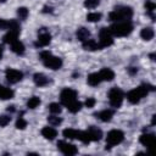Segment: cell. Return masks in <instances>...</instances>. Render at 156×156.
I'll return each mask as SVG.
<instances>
[{"mask_svg":"<svg viewBox=\"0 0 156 156\" xmlns=\"http://www.w3.org/2000/svg\"><path fill=\"white\" fill-rule=\"evenodd\" d=\"M49 111L51 113H54V115H58L62 111V107H61V105L58 102H51L49 105Z\"/></svg>","mask_w":156,"mask_h":156,"instance_id":"obj_28","label":"cell"},{"mask_svg":"<svg viewBox=\"0 0 156 156\" xmlns=\"http://www.w3.org/2000/svg\"><path fill=\"white\" fill-rule=\"evenodd\" d=\"M89 35H90V32H89L87 28H84V27H82V28H79V29L77 30V38H78V40H80V41L87 40V39L89 38Z\"/></svg>","mask_w":156,"mask_h":156,"instance_id":"obj_25","label":"cell"},{"mask_svg":"<svg viewBox=\"0 0 156 156\" xmlns=\"http://www.w3.org/2000/svg\"><path fill=\"white\" fill-rule=\"evenodd\" d=\"M123 98H124V94L123 91L115 87V88H111L110 91H108V100H110V105L115 108H118L121 107L122 102H123Z\"/></svg>","mask_w":156,"mask_h":156,"instance_id":"obj_6","label":"cell"},{"mask_svg":"<svg viewBox=\"0 0 156 156\" xmlns=\"http://www.w3.org/2000/svg\"><path fill=\"white\" fill-rule=\"evenodd\" d=\"M95 116L99 119H101L102 122H110L112 119V117H113V111L112 110H104L101 112L95 113Z\"/></svg>","mask_w":156,"mask_h":156,"instance_id":"obj_17","label":"cell"},{"mask_svg":"<svg viewBox=\"0 0 156 156\" xmlns=\"http://www.w3.org/2000/svg\"><path fill=\"white\" fill-rule=\"evenodd\" d=\"M132 16H133L132 7L123 6V7H118L111 11L108 15V20L112 22H121V21H128L129 18H132Z\"/></svg>","mask_w":156,"mask_h":156,"instance_id":"obj_2","label":"cell"},{"mask_svg":"<svg viewBox=\"0 0 156 156\" xmlns=\"http://www.w3.org/2000/svg\"><path fill=\"white\" fill-rule=\"evenodd\" d=\"M101 78H100V74L99 73H91L88 76V84L91 85V87H96L101 83Z\"/></svg>","mask_w":156,"mask_h":156,"instance_id":"obj_23","label":"cell"},{"mask_svg":"<svg viewBox=\"0 0 156 156\" xmlns=\"http://www.w3.org/2000/svg\"><path fill=\"white\" fill-rule=\"evenodd\" d=\"M77 129H73V128H66L63 132H62V134H63V136L66 138V139H76V136H77Z\"/></svg>","mask_w":156,"mask_h":156,"instance_id":"obj_26","label":"cell"},{"mask_svg":"<svg viewBox=\"0 0 156 156\" xmlns=\"http://www.w3.org/2000/svg\"><path fill=\"white\" fill-rule=\"evenodd\" d=\"M95 104H96V100H95V98H88V99L85 100V106H87L88 108H91V107H94V106H95Z\"/></svg>","mask_w":156,"mask_h":156,"instance_id":"obj_38","label":"cell"},{"mask_svg":"<svg viewBox=\"0 0 156 156\" xmlns=\"http://www.w3.org/2000/svg\"><path fill=\"white\" fill-rule=\"evenodd\" d=\"M0 29H9V21L0 18Z\"/></svg>","mask_w":156,"mask_h":156,"instance_id":"obj_39","label":"cell"},{"mask_svg":"<svg viewBox=\"0 0 156 156\" xmlns=\"http://www.w3.org/2000/svg\"><path fill=\"white\" fill-rule=\"evenodd\" d=\"M40 58L43 61V63L45 65V67L50 68V69H58L62 66V60L60 57L52 56L50 51H41L40 52Z\"/></svg>","mask_w":156,"mask_h":156,"instance_id":"obj_3","label":"cell"},{"mask_svg":"<svg viewBox=\"0 0 156 156\" xmlns=\"http://www.w3.org/2000/svg\"><path fill=\"white\" fill-rule=\"evenodd\" d=\"M83 43V49L87 50V51H96V50H100L101 46L99 43H96L94 39H87Z\"/></svg>","mask_w":156,"mask_h":156,"instance_id":"obj_13","label":"cell"},{"mask_svg":"<svg viewBox=\"0 0 156 156\" xmlns=\"http://www.w3.org/2000/svg\"><path fill=\"white\" fill-rule=\"evenodd\" d=\"M110 30L115 37H127L133 32V24L129 21L116 22L110 27Z\"/></svg>","mask_w":156,"mask_h":156,"instance_id":"obj_1","label":"cell"},{"mask_svg":"<svg viewBox=\"0 0 156 156\" xmlns=\"http://www.w3.org/2000/svg\"><path fill=\"white\" fill-rule=\"evenodd\" d=\"M76 139L80 140V141L84 143V144H89V143L91 141L88 130H78V132H77V136H76Z\"/></svg>","mask_w":156,"mask_h":156,"instance_id":"obj_24","label":"cell"},{"mask_svg":"<svg viewBox=\"0 0 156 156\" xmlns=\"http://www.w3.org/2000/svg\"><path fill=\"white\" fill-rule=\"evenodd\" d=\"M5 1H6V0H0V2H1V4H2V2H5Z\"/></svg>","mask_w":156,"mask_h":156,"instance_id":"obj_46","label":"cell"},{"mask_svg":"<svg viewBox=\"0 0 156 156\" xmlns=\"http://www.w3.org/2000/svg\"><path fill=\"white\" fill-rule=\"evenodd\" d=\"M87 20L89 22H99L101 20V13L100 12H90V13H88Z\"/></svg>","mask_w":156,"mask_h":156,"instance_id":"obj_30","label":"cell"},{"mask_svg":"<svg viewBox=\"0 0 156 156\" xmlns=\"http://www.w3.org/2000/svg\"><path fill=\"white\" fill-rule=\"evenodd\" d=\"M99 44L101 48H107L113 44V35L110 28H101L99 32Z\"/></svg>","mask_w":156,"mask_h":156,"instance_id":"obj_7","label":"cell"},{"mask_svg":"<svg viewBox=\"0 0 156 156\" xmlns=\"http://www.w3.org/2000/svg\"><path fill=\"white\" fill-rule=\"evenodd\" d=\"M128 72H129L130 74H134V73L138 72V68H135V67H130V68H128Z\"/></svg>","mask_w":156,"mask_h":156,"instance_id":"obj_40","label":"cell"},{"mask_svg":"<svg viewBox=\"0 0 156 156\" xmlns=\"http://www.w3.org/2000/svg\"><path fill=\"white\" fill-rule=\"evenodd\" d=\"M60 100H61V104L67 107L68 105H71L77 100V91L71 88H65L60 94Z\"/></svg>","mask_w":156,"mask_h":156,"instance_id":"obj_8","label":"cell"},{"mask_svg":"<svg viewBox=\"0 0 156 156\" xmlns=\"http://www.w3.org/2000/svg\"><path fill=\"white\" fill-rule=\"evenodd\" d=\"M2 51H4V50H2V46L0 45V60H1V57H2Z\"/></svg>","mask_w":156,"mask_h":156,"instance_id":"obj_44","label":"cell"},{"mask_svg":"<svg viewBox=\"0 0 156 156\" xmlns=\"http://www.w3.org/2000/svg\"><path fill=\"white\" fill-rule=\"evenodd\" d=\"M33 80H34V83L38 87H45L48 84V82H49L48 78H46V76L43 74V73H35L33 76Z\"/></svg>","mask_w":156,"mask_h":156,"instance_id":"obj_19","label":"cell"},{"mask_svg":"<svg viewBox=\"0 0 156 156\" xmlns=\"http://www.w3.org/2000/svg\"><path fill=\"white\" fill-rule=\"evenodd\" d=\"M41 135L48 140H54L57 136V130L52 127H44L41 129Z\"/></svg>","mask_w":156,"mask_h":156,"instance_id":"obj_15","label":"cell"},{"mask_svg":"<svg viewBox=\"0 0 156 156\" xmlns=\"http://www.w3.org/2000/svg\"><path fill=\"white\" fill-rule=\"evenodd\" d=\"M9 30H13V32L20 33V30H21V26H20V23H18L16 20H11V21H9Z\"/></svg>","mask_w":156,"mask_h":156,"instance_id":"obj_31","label":"cell"},{"mask_svg":"<svg viewBox=\"0 0 156 156\" xmlns=\"http://www.w3.org/2000/svg\"><path fill=\"white\" fill-rule=\"evenodd\" d=\"M150 58L154 61V60H155V54H151V55H150Z\"/></svg>","mask_w":156,"mask_h":156,"instance_id":"obj_45","label":"cell"},{"mask_svg":"<svg viewBox=\"0 0 156 156\" xmlns=\"http://www.w3.org/2000/svg\"><path fill=\"white\" fill-rule=\"evenodd\" d=\"M5 76H6L7 82L11 83V84L18 83L23 78V73L21 71H18V69H15V68H7L5 71Z\"/></svg>","mask_w":156,"mask_h":156,"instance_id":"obj_10","label":"cell"},{"mask_svg":"<svg viewBox=\"0 0 156 156\" xmlns=\"http://www.w3.org/2000/svg\"><path fill=\"white\" fill-rule=\"evenodd\" d=\"M57 149H58L62 154H65V155H67V156H72V155H76V154L78 152V149H77L76 145L69 144V143H66V141H63V140H60V141L57 143Z\"/></svg>","mask_w":156,"mask_h":156,"instance_id":"obj_9","label":"cell"},{"mask_svg":"<svg viewBox=\"0 0 156 156\" xmlns=\"http://www.w3.org/2000/svg\"><path fill=\"white\" fill-rule=\"evenodd\" d=\"M67 108H68V111L69 112H72V113H76V112H78L80 108H82V102H79V101H74V102H72L71 105H68L67 106Z\"/></svg>","mask_w":156,"mask_h":156,"instance_id":"obj_29","label":"cell"},{"mask_svg":"<svg viewBox=\"0 0 156 156\" xmlns=\"http://www.w3.org/2000/svg\"><path fill=\"white\" fill-rule=\"evenodd\" d=\"M7 111L13 112V111H15V106H9V107H7Z\"/></svg>","mask_w":156,"mask_h":156,"instance_id":"obj_43","label":"cell"},{"mask_svg":"<svg viewBox=\"0 0 156 156\" xmlns=\"http://www.w3.org/2000/svg\"><path fill=\"white\" fill-rule=\"evenodd\" d=\"M155 123H156V115H154L152 116V119H151V124L155 126Z\"/></svg>","mask_w":156,"mask_h":156,"instance_id":"obj_42","label":"cell"},{"mask_svg":"<svg viewBox=\"0 0 156 156\" xmlns=\"http://www.w3.org/2000/svg\"><path fill=\"white\" fill-rule=\"evenodd\" d=\"M52 11V9L51 7H48V6H45L44 7V12H51Z\"/></svg>","mask_w":156,"mask_h":156,"instance_id":"obj_41","label":"cell"},{"mask_svg":"<svg viewBox=\"0 0 156 156\" xmlns=\"http://www.w3.org/2000/svg\"><path fill=\"white\" fill-rule=\"evenodd\" d=\"M28 9L27 7H18L17 9V16L20 17V20H26L28 17Z\"/></svg>","mask_w":156,"mask_h":156,"instance_id":"obj_32","label":"cell"},{"mask_svg":"<svg viewBox=\"0 0 156 156\" xmlns=\"http://www.w3.org/2000/svg\"><path fill=\"white\" fill-rule=\"evenodd\" d=\"M88 133H89V136H90V140H91V141H99V140L102 138V130L99 129V128L95 127V126L89 127Z\"/></svg>","mask_w":156,"mask_h":156,"instance_id":"obj_14","label":"cell"},{"mask_svg":"<svg viewBox=\"0 0 156 156\" xmlns=\"http://www.w3.org/2000/svg\"><path fill=\"white\" fill-rule=\"evenodd\" d=\"M124 139V133L122 130H118V129H112L107 133V136H106V147H112V146H116L118 144H121Z\"/></svg>","mask_w":156,"mask_h":156,"instance_id":"obj_5","label":"cell"},{"mask_svg":"<svg viewBox=\"0 0 156 156\" xmlns=\"http://www.w3.org/2000/svg\"><path fill=\"white\" fill-rule=\"evenodd\" d=\"M48 122H49V124H51V126H58V124L62 122V119L52 113V116H49V117H48Z\"/></svg>","mask_w":156,"mask_h":156,"instance_id":"obj_33","label":"cell"},{"mask_svg":"<svg viewBox=\"0 0 156 156\" xmlns=\"http://www.w3.org/2000/svg\"><path fill=\"white\" fill-rule=\"evenodd\" d=\"M12 98H13V90L0 85V99L1 100H7V99H12Z\"/></svg>","mask_w":156,"mask_h":156,"instance_id":"obj_22","label":"cell"},{"mask_svg":"<svg viewBox=\"0 0 156 156\" xmlns=\"http://www.w3.org/2000/svg\"><path fill=\"white\" fill-rule=\"evenodd\" d=\"M99 5V0H85L84 1V6L88 9H94Z\"/></svg>","mask_w":156,"mask_h":156,"instance_id":"obj_36","label":"cell"},{"mask_svg":"<svg viewBox=\"0 0 156 156\" xmlns=\"http://www.w3.org/2000/svg\"><path fill=\"white\" fill-rule=\"evenodd\" d=\"M99 74H100L101 80H106V82H111V80H113V78H115V72H113L111 68H107V67L102 68V69L99 72Z\"/></svg>","mask_w":156,"mask_h":156,"instance_id":"obj_16","label":"cell"},{"mask_svg":"<svg viewBox=\"0 0 156 156\" xmlns=\"http://www.w3.org/2000/svg\"><path fill=\"white\" fill-rule=\"evenodd\" d=\"M27 127V121L23 117H18V119L16 121V128L17 129H26Z\"/></svg>","mask_w":156,"mask_h":156,"instance_id":"obj_34","label":"cell"},{"mask_svg":"<svg viewBox=\"0 0 156 156\" xmlns=\"http://www.w3.org/2000/svg\"><path fill=\"white\" fill-rule=\"evenodd\" d=\"M147 93H149V90L146 89L145 84H141L138 88H135V89H133V90L127 93V100L130 104H138L144 96L147 95Z\"/></svg>","mask_w":156,"mask_h":156,"instance_id":"obj_4","label":"cell"},{"mask_svg":"<svg viewBox=\"0 0 156 156\" xmlns=\"http://www.w3.org/2000/svg\"><path fill=\"white\" fill-rule=\"evenodd\" d=\"M44 29H45V28H43V32L39 33V35H38V40H37V43H35L37 46H46V45H49L50 41H51V35H50L46 30H44Z\"/></svg>","mask_w":156,"mask_h":156,"instance_id":"obj_12","label":"cell"},{"mask_svg":"<svg viewBox=\"0 0 156 156\" xmlns=\"http://www.w3.org/2000/svg\"><path fill=\"white\" fill-rule=\"evenodd\" d=\"M11 45V50L15 52V54H17V55H23L24 54V45H23V43L22 41H20L18 39L17 40H15L12 44H10Z\"/></svg>","mask_w":156,"mask_h":156,"instance_id":"obj_18","label":"cell"},{"mask_svg":"<svg viewBox=\"0 0 156 156\" xmlns=\"http://www.w3.org/2000/svg\"><path fill=\"white\" fill-rule=\"evenodd\" d=\"M40 105V99L38 96H32L29 98V100L27 101V107L28 108H35Z\"/></svg>","mask_w":156,"mask_h":156,"instance_id":"obj_27","label":"cell"},{"mask_svg":"<svg viewBox=\"0 0 156 156\" xmlns=\"http://www.w3.org/2000/svg\"><path fill=\"white\" fill-rule=\"evenodd\" d=\"M145 7H146V10L150 12V15L152 16V18H154V15H152V12L155 11V9H156V5L152 2V1H146V4H145Z\"/></svg>","mask_w":156,"mask_h":156,"instance_id":"obj_37","label":"cell"},{"mask_svg":"<svg viewBox=\"0 0 156 156\" xmlns=\"http://www.w3.org/2000/svg\"><path fill=\"white\" fill-rule=\"evenodd\" d=\"M11 121V117L10 116H6V115H1L0 116V127H6Z\"/></svg>","mask_w":156,"mask_h":156,"instance_id":"obj_35","label":"cell"},{"mask_svg":"<svg viewBox=\"0 0 156 156\" xmlns=\"http://www.w3.org/2000/svg\"><path fill=\"white\" fill-rule=\"evenodd\" d=\"M139 141H140V144L144 145L145 147L151 149V147L154 146V144H155V135H154L152 133H144V134L140 135Z\"/></svg>","mask_w":156,"mask_h":156,"instance_id":"obj_11","label":"cell"},{"mask_svg":"<svg viewBox=\"0 0 156 156\" xmlns=\"http://www.w3.org/2000/svg\"><path fill=\"white\" fill-rule=\"evenodd\" d=\"M20 33L17 32H13V30H9L4 37H2V41L5 44H12L15 40H17V37H18Z\"/></svg>","mask_w":156,"mask_h":156,"instance_id":"obj_20","label":"cell"},{"mask_svg":"<svg viewBox=\"0 0 156 156\" xmlns=\"http://www.w3.org/2000/svg\"><path fill=\"white\" fill-rule=\"evenodd\" d=\"M154 35H155V32H154V29H152V28H150V27L143 28V29H141V32H140V37H141L144 40H146V41L151 40V39L154 38Z\"/></svg>","mask_w":156,"mask_h":156,"instance_id":"obj_21","label":"cell"}]
</instances>
